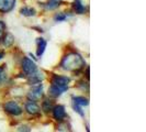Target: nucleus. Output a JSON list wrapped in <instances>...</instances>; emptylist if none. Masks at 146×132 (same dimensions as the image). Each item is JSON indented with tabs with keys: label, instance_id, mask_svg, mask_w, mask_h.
Returning a JSON list of instances; mask_svg holds the SVG:
<instances>
[{
	"label": "nucleus",
	"instance_id": "1",
	"mask_svg": "<svg viewBox=\"0 0 146 132\" xmlns=\"http://www.w3.org/2000/svg\"><path fill=\"white\" fill-rule=\"evenodd\" d=\"M85 59L81 57L78 53H68L67 55L64 56V59H62L60 65L66 71H70V72H77L84 68L85 66Z\"/></svg>",
	"mask_w": 146,
	"mask_h": 132
},
{
	"label": "nucleus",
	"instance_id": "2",
	"mask_svg": "<svg viewBox=\"0 0 146 132\" xmlns=\"http://www.w3.org/2000/svg\"><path fill=\"white\" fill-rule=\"evenodd\" d=\"M3 108L7 112H9L10 115H13V116H20L23 111L21 107L15 101H8L7 103H5Z\"/></svg>",
	"mask_w": 146,
	"mask_h": 132
},
{
	"label": "nucleus",
	"instance_id": "3",
	"mask_svg": "<svg viewBox=\"0 0 146 132\" xmlns=\"http://www.w3.org/2000/svg\"><path fill=\"white\" fill-rule=\"evenodd\" d=\"M22 68H23V72L27 75H30V74L34 73L35 71H37L36 64L28 57L23 59V61H22Z\"/></svg>",
	"mask_w": 146,
	"mask_h": 132
},
{
	"label": "nucleus",
	"instance_id": "4",
	"mask_svg": "<svg viewBox=\"0 0 146 132\" xmlns=\"http://www.w3.org/2000/svg\"><path fill=\"white\" fill-rule=\"evenodd\" d=\"M42 97H43V86L41 84H38L37 86L32 88V90L28 94V98L30 100H33V101L41 99Z\"/></svg>",
	"mask_w": 146,
	"mask_h": 132
},
{
	"label": "nucleus",
	"instance_id": "5",
	"mask_svg": "<svg viewBox=\"0 0 146 132\" xmlns=\"http://www.w3.org/2000/svg\"><path fill=\"white\" fill-rule=\"evenodd\" d=\"M70 79L66 76H60V75H54L52 77V85L59 86V87H68Z\"/></svg>",
	"mask_w": 146,
	"mask_h": 132
},
{
	"label": "nucleus",
	"instance_id": "6",
	"mask_svg": "<svg viewBox=\"0 0 146 132\" xmlns=\"http://www.w3.org/2000/svg\"><path fill=\"white\" fill-rule=\"evenodd\" d=\"M53 116H54V119L57 120V121H63L66 117V111H65V107L62 106V105H57L53 108Z\"/></svg>",
	"mask_w": 146,
	"mask_h": 132
},
{
	"label": "nucleus",
	"instance_id": "7",
	"mask_svg": "<svg viewBox=\"0 0 146 132\" xmlns=\"http://www.w3.org/2000/svg\"><path fill=\"white\" fill-rule=\"evenodd\" d=\"M15 6V0H0V12H10Z\"/></svg>",
	"mask_w": 146,
	"mask_h": 132
},
{
	"label": "nucleus",
	"instance_id": "8",
	"mask_svg": "<svg viewBox=\"0 0 146 132\" xmlns=\"http://www.w3.org/2000/svg\"><path fill=\"white\" fill-rule=\"evenodd\" d=\"M25 110H27L28 113L32 115V116L40 113V107L33 100H30L29 103H27V105H25Z\"/></svg>",
	"mask_w": 146,
	"mask_h": 132
},
{
	"label": "nucleus",
	"instance_id": "9",
	"mask_svg": "<svg viewBox=\"0 0 146 132\" xmlns=\"http://www.w3.org/2000/svg\"><path fill=\"white\" fill-rule=\"evenodd\" d=\"M28 76H29L30 84H38L44 79V75L40 72H37V71H35L34 73L30 74Z\"/></svg>",
	"mask_w": 146,
	"mask_h": 132
},
{
	"label": "nucleus",
	"instance_id": "10",
	"mask_svg": "<svg viewBox=\"0 0 146 132\" xmlns=\"http://www.w3.org/2000/svg\"><path fill=\"white\" fill-rule=\"evenodd\" d=\"M67 89H68V87H59V86L51 85V87H50V95H52L53 97H58L63 93H65Z\"/></svg>",
	"mask_w": 146,
	"mask_h": 132
},
{
	"label": "nucleus",
	"instance_id": "11",
	"mask_svg": "<svg viewBox=\"0 0 146 132\" xmlns=\"http://www.w3.org/2000/svg\"><path fill=\"white\" fill-rule=\"evenodd\" d=\"M73 8L77 15H82L86 11V7L82 5V2H81L80 0H75L73 3Z\"/></svg>",
	"mask_w": 146,
	"mask_h": 132
},
{
	"label": "nucleus",
	"instance_id": "12",
	"mask_svg": "<svg viewBox=\"0 0 146 132\" xmlns=\"http://www.w3.org/2000/svg\"><path fill=\"white\" fill-rule=\"evenodd\" d=\"M46 41L42 39V37H40V39H37V56L40 57V56H42L43 55L44 51H45V49H46Z\"/></svg>",
	"mask_w": 146,
	"mask_h": 132
},
{
	"label": "nucleus",
	"instance_id": "13",
	"mask_svg": "<svg viewBox=\"0 0 146 132\" xmlns=\"http://www.w3.org/2000/svg\"><path fill=\"white\" fill-rule=\"evenodd\" d=\"M1 41H2L5 47H10L13 44V42H15V37H13V35L11 33H7L6 35H3Z\"/></svg>",
	"mask_w": 146,
	"mask_h": 132
},
{
	"label": "nucleus",
	"instance_id": "14",
	"mask_svg": "<svg viewBox=\"0 0 146 132\" xmlns=\"http://www.w3.org/2000/svg\"><path fill=\"white\" fill-rule=\"evenodd\" d=\"M60 3H62V0H47V2L45 3V8L47 10H54L58 8Z\"/></svg>",
	"mask_w": 146,
	"mask_h": 132
},
{
	"label": "nucleus",
	"instance_id": "15",
	"mask_svg": "<svg viewBox=\"0 0 146 132\" xmlns=\"http://www.w3.org/2000/svg\"><path fill=\"white\" fill-rule=\"evenodd\" d=\"M20 13H21L22 15H24V17H33V15H35L36 11H35V9H33V8L24 7V8H21Z\"/></svg>",
	"mask_w": 146,
	"mask_h": 132
},
{
	"label": "nucleus",
	"instance_id": "16",
	"mask_svg": "<svg viewBox=\"0 0 146 132\" xmlns=\"http://www.w3.org/2000/svg\"><path fill=\"white\" fill-rule=\"evenodd\" d=\"M73 101L79 106H88L89 105V100L87 98L82 97V96H75L73 97Z\"/></svg>",
	"mask_w": 146,
	"mask_h": 132
},
{
	"label": "nucleus",
	"instance_id": "17",
	"mask_svg": "<svg viewBox=\"0 0 146 132\" xmlns=\"http://www.w3.org/2000/svg\"><path fill=\"white\" fill-rule=\"evenodd\" d=\"M42 108L45 112H48V111H51L53 108H52V103L51 100H48V99H46V100H44L43 101V105H42Z\"/></svg>",
	"mask_w": 146,
	"mask_h": 132
},
{
	"label": "nucleus",
	"instance_id": "18",
	"mask_svg": "<svg viewBox=\"0 0 146 132\" xmlns=\"http://www.w3.org/2000/svg\"><path fill=\"white\" fill-rule=\"evenodd\" d=\"M66 19H67V15L65 13H63V12H60V13H57V15H55L54 17V20L56 22H62V21H65Z\"/></svg>",
	"mask_w": 146,
	"mask_h": 132
},
{
	"label": "nucleus",
	"instance_id": "19",
	"mask_svg": "<svg viewBox=\"0 0 146 132\" xmlns=\"http://www.w3.org/2000/svg\"><path fill=\"white\" fill-rule=\"evenodd\" d=\"M73 108L74 110L76 111V112H78L79 115H80L81 117H85V112L82 111V109H81V106H79V105H77V103H73Z\"/></svg>",
	"mask_w": 146,
	"mask_h": 132
},
{
	"label": "nucleus",
	"instance_id": "20",
	"mask_svg": "<svg viewBox=\"0 0 146 132\" xmlns=\"http://www.w3.org/2000/svg\"><path fill=\"white\" fill-rule=\"evenodd\" d=\"M5 30H6V24H5V22L0 21V42H1L2 37L5 35Z\"/></svg>",
	"mask_w": 146,
	"mask_h": 132
},
{
	"label": "nucleus",
	"instance_id": "21",
	"mask_svg": "<svg viewBox=\"0 0 146 132\" xmlns=\"http://www.w3.org/2000/svg\"><path fill=\"white\" fill-rule=\"evenodd\" d=\"M18 131H31V129H30L28 125H21V127H19L18 128Z\"/></svg>",
	"mask_w": 146,
	"mask_h": 132
},
{
	"label": "nucleus",
	"instance_id": "22",
	"mask_svg": "<svg viewBox=\"0 0 146 132\" xmlns=\"http://www.w3.org/2000/svg\"><path fill=\"white\" fill-rule=\"evenodd\" d=\"M3 56H5V53H3V52H0V59H2Z\"/></svg>",
	"mask_w": 146,
	"mask_h": 132
},
{
	"label": "nucleus",
	"instance_id": "23",
	"mask_svg": "<svg viewBox=\"0 0 146 132\" xmlns=\"http://www.w3.org/2000/svg\"><path fill=\"white\" fill-rule=\"evenodd\" d=\"M30 56H31V57H32L33 59H36V57H34V55H33L32 53H30Z\"/></svg>",
	"mask_w": 146,
	"mask_h": 132
},
{
	"label": "nucleus",
	"instance_id": "24",
	"mask_svg": "<svg viewBox=\"0 0 146 132\" xmlns=\"http://www.w3.org/2000/svg\"><path fill=\"white\" fill-rule=\"evenodd\" d=\"M2 72H3V68H2V67H0V76H1V74H2Z\"/></svg>",
	"mask_w": 146,
	"mask_h": 132
}]
</instances>
